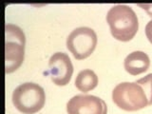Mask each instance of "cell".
Returning a JSON list of instances; mask_svg holds the SVG:
<instances>
[{
  "instance_id": "6da1fadb",
  "label": "cell",
  "mask_w": 152,
  "mask_h": 114,
  "mask_svg": "<svg viewBox=\"0 0 152 114\" xmlns=\"http://www.w3.org/2000/svg\"><path fill=\"white\" fill-rule=\"evenodd\" d=\"M112 101L125 111H138L152 104V73L135 82H123L112 90Z\"/></svg>"
},
{
  "instance_id": "7a4b0ae2",
  "label": "cell",
  "mask_w": 152,
  "mask_h": 114,
  "mask_svg": "<svg viewBox=\"0 0 152 114\" xmlns=\"http://www.w3.org/2000/svg\"><path fill=\"white\" fill-rule=\"evenodd\" d=\"M107 22L110 33L116 40L128 42L132 40L139 30V20L136 12L126 5H115L108 10Z\"/></svg>"
},
{
  "instance_id": "3957f363",
  "label": "cell",
  "mask_w": 152,
  "mask_h": 114,
  "mask_svg": "<svg viewBox=\"0 0 152 114\" xmlns=\"http://www.w3.org/2000/svg\"><path fill=\"white\" fill-rule=\"evenodd\" d=\"M5 71L12 73L24 62L26 36L23 30L13 24L5 26Z\"/></svg>"
},
{
  "instance_id": "277c9868",
  "label": "cell",
  "mask_w": 152,
  "mask_h": 114,
  "mask_svg": "<svg viewBox=\"0 0 152 114\" xmlns=\"http://www.w3.org/2000/svg\"><path fill=\"white\" fill-rule=\"evenodd\" d=\"M13 106L23 114H34L44 107L46 103L45 90L40 85L27 82L19 85L12 95Z\"/></svg>"
},
{
  "instance_id": "5b68a950",
  "label": "cell",
  "mask_w": 152,
  "mask_h": 114,
  "mask_svg": "<svg viewBox=\"0 0 152 114\" xmlns=\"http://www.w3.org/2000/svg\"><path fill=\"white\" fill-rule=\"evenodd\" d=\"M98 42L95 31L88 27H79L66 37V45L76 60H84L93 53Z\"/></svg>"
},
{
  "instance_id": "8992f818",
  "label": "cell",
  "mask_w": 152,
  "mask_h": 114,
  "mask_svg": "<svg viewBox=\"0 0 152 114\" xmlns=\"http://www.w3.org/2000/svg\"><path fill=\"white\" fill-rule=\"evenodd\" d=\"M68 114H107V106L94 95H75L66 103Z\"/></svg>"
},
{
  "instance_id": "52a82bcc",
  "label": "cell",
  "mask_w": 152,
  "mask_h": 114,
  "mask_svg": "<svg viewBox=\"0 0 152 114\" xmlns=\"http://www.w3.org/2000/svg\"><path fill=\"white\" fill-rule=\"evenodd\" d=\"M49 70L52 83L59 87L66 86L73 74V65L65 52H55L50 57Z\"/></svg>"
},
{
  "instance_id": "ba28073f",
  "label": "cell",
  "mask_w": 152,
  "mask_h": 114,
  "mask_svg": "<svg viewBox=\"0 0 152 114\" xmlns=\"http://www.w3.org/2000/svg\"><path fill=\"white\" fill-rule=\"evenodd\" d=\"M150 58L145 52L135 50L126 55L124 61V68L127 73L133 76L140 75L149 69Z\"/></svg>"
},
{
  "instance_id": "9c48e42d",
  "label": "cell",
  "mask_w": 152,
  "mask_h": 114,
  "mask_svg": "<svg viewBox=\"0 0 152 114\" xmlns=\"http://www.w3.org/2000/svg\"><path fill=\"white\" fill-rule=\"evenodd\" d=\"M98 76L93 70L86 69L81 70L77 74L74 81L76 88L84 93H87L94 89L98 86Z\"/></svg>"
},
{
  "instance_id": "30bf717a",
  "label": "cell",
  "mask_w": 152,
  "mask_h": 114,
  "mask_svg": "<svg viewBox=\"0 0 152 114\" xmlns=\"http://www.w3.org/2000/svg\"><path fill=\"white\" fill-rule=\"evenodd\" d=\"M145 31V36L147 38V40L150 42V44H152V19L146 24Z\"/></svg>"
},
{
  "instance_id": "8fae6325",
  "label": "cell",
  "mask_w": 152,
  "mask_h": 114,
  "mask_svg": "<svg viewBox=\"0 0 152 114\" xmlns=\"http://www.w3.org/2000/svg\"><path fill=\"white\" fill-rule=\"evenodd\" d=\"M138 6L144 9L145 11L147 12V14L152 17V4H138Z\"/></svg>"
}]
</instances>
